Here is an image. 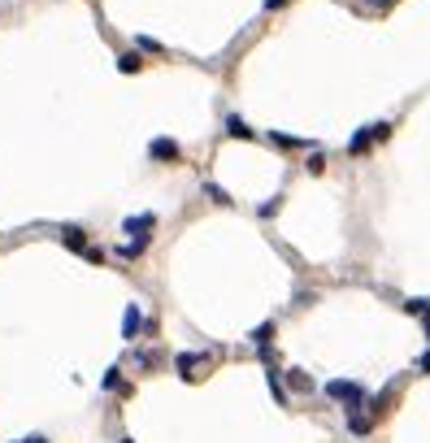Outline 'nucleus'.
<instances>
[{"instance_id":"nucleus-18","label":"nucleus","mask_w":430,"mask_h":443,"mask_svg":"<svg viewBox=\"0 0 430 443\" xmlns=\"http://www.w3.org/2000/svg\"><path fill=\"white\" fill-rule=\"evenodd\" d=\"M370 5H374V9H387V5H391V0H370Z\"/></svg>"},{"instance_id":"nucleus-21","label":"nucleus","mask_w":430,"mask_h":443,"mask_svg":"<svg viewBox=\"0 0 430 443\" xmlns=\"http://www.w3.org/2000/svg\"><path fill=\"white\" fill-rule=\"evenodd\" d=\"M122 443H130V439H122Z\"/></svg>"},{"instance_id":"nucleus-6","label":"nucleus","mask_w":430,"mask_h":443,"mask_svg":"<svg viewBox=\"0 0 430 443\" xmlns=\"http://www.w3.org/2000/svg\"><path fill=\"white\" fill-rule=\"evenodd\" d=\"M370 144H374V130H356L352 144H348V153H352V157H361V153H370Z\"/></svg>"},{"instance_id":"nucleus-8","label":"nucleus","mask_w":430,"mask_h":443,"mask_svg":"<svg viewBox=\"0 0 430 443\" xmlns=\"http://www.w3.org/2000/svg\"><path fill=\"white\" fill-rule=\"evenodd\" d=\"M191 370H200V356H191V352H183V356H178V374H183V379H196Z\"/></svg>"},{"instance_id":"nucleus-11","label":"nucleus","mask_w":430,"mask_h":443,"mask_svg":"<svg viewBox=\"0 0 430 443\" xmlns=\"http://www.w3.org/2000/svg\"><path fill=\"white\" fill-rule=\"evenodd\" d=\"M274 144H278V148H304V139H295V135H283V130H278V135H274Z\"/></svg>"},{"instance_id":"nucleus-14","label":"nucleus","mask_w":430,"mask_h":443,"mask_svg":"<svg viewBox=\"0 0 430 443\" xmlns=\"http://www.w3.org/2000/svg\"><path fill=\"white\" fill-rule=\"evenodd\" d=\"M374 130V139H391V122H378V126H370Z\"/></svg>"},{"instance_id":"nucleus-3","label":"nucleus","mask_w":430,"mask_h":443,"mask_svg":"<svg viewBox=\"0 0 430 443\" xmlns=\"http://www.w3.org/2000/svg\"><path fill=\"white\" fill-rule=\"evenodd\" d=\"M61 243H65V248H74V252H87V231H83V226H65Z\"/></svg>"},{"instance_id":"nucleus-10","label":"nucleus","mask_w":430,"mask_h":443,"mask_svg":"<svg viewBox=\"0 0 430 443\" xmlns=\"http://www.w3.org/2000/svg\"><path fill=\"white\" fill-rule=\"evenodd\" d=\"M270 335H274V322H266V326H257V331H252V339H257V348H266V343H270Z\"/></svg>"},{"instance_id":"nucleus-7","label":"nucleus","mask_w":430,"mask_h":443,"mask_svg":"<svg viewBox=\"0 0 430 443\" xmlns=\"http://www.w3.org/2000/svg\"><path fill=\"white\" fill-rule=\"evenodd\" d=\"M118 70H122V74H139V70H144V57H139V53H122V57H118Z\"/></svg>"},{"instance_id":"nucleus-15","label":"nucleus","mask_w":430,"mask_h":443,"mask_svg":"<svg viewBox=\"0 0 430 443\" xmlns=\"http://www.w3.org/2000/svg\"><path fill=\"white\" fill-rule=\"evenodd\" d=\"M404 309H409V313H418V318H422V313H426V309H430V300H409Z\"/></svg>"},{"instance_id":"nucleus-16","label":"nucleus","mask_w":430,"mask_h":443,"mask_svg":"<svg viewBox=\"0 0 430 443\" xmlns=\"http://www.w3.org/2000/svg\"><path fill=\"white\" fill-rule=\"evenodd\" d=\"M139 48H144V53H161V44H157V40H148V35H139Z\"/></svg>"},{"instance_id":"nucleus-17","label":"nucleus","mask_w":430,"mask_h":443,"mask_svg":"<svg viewBox=\"0 0 430 443\" xmlns=\"http://www.w3.org/2000/svg\"><path fill=\"white\" fill-rule=\"evenodd\" d=\"M422 322H426V339H430V309H426V313H422Z\"/></svg>"},{"instance_id":"nucleus-19","label":"nucleus","mask_w":430,"mask_h":443,"mask_svg":"<svg viewBox=\"0 0 430 443\" xmlns=\"http://www.w3.org/2000/svg\"><path fill=\"white\" fill-rule=\"evenodd\" d=\"M422 370H426V374H430V352H426V356H422Z\"/></svg>"},{"instance_id":"nucleus-13","label":"nucleus","mask_w":430,"mask_h":443,"mask_svg":"<svg viewBox=\"0 0 430 443\" xmlns=\"http://www.w3.org/2000/svg\"><path fill=\"white\" fill-rule=\"evenodd\" d=\"M205 191H209V200H218V205H230V196H226V191H222V187H213V183H209V187H205Z\"/></svg>"},{"instance_id":"nucleus-1","label":"nucleus","mask_w":430,"mask_h":443,"mask_svg":"<svg viewBox=\"0 0 430 443\" xmlns=\"http://www.w3.org/2000/svg\"><path fill=\"white\" fill-rule=\"evenodd\" d=\"M330 400H348V404H366V387L361 383H326Z\"/></svg>"},{"instance_id":"nucleus-2","label":"nucleus","mask_w":430,"mask_h":443,"mask_svg":"<svg viewBox=\"0 0 430 443\" xmlns=\"http://www.w3.org/2000/svg\"><path fill=\"white\" fill-rule=\"evenodd\" d=\"M148 153H153V161H178V144L174 139H153Z\"/></svg>"},{"instance_id":"nucleus-5","label":"nucleus","mask_w":430,"mask_h":443,"mask_svg":"<svg viewBox=\"0 0 430 443\" xmlns=\"http://www.w3.org/2000/svg\"><path fill=\"white\" fill-rule=\"evenodd\" d=\"M226 135H235V139H252L257 130H248V122H243V118H235V113H230V118H226Z\"/></svg>"},{"instance_id":"nucleus-12","label":"nucleus","mask_w":430,"mask_h":443,"mask_svg":"<svg viewBox=\"0 0 430 443\" xmlns=\"http://www.w3.org/2000/svg\"><path fill=\"white\" fill-rule=\"evenodd\" d=\"M270 391H274V400H287V391H283V379L270 370Z\"/></svg>"},{"instance_id":"nucleus-20","label":"nucleus","mask_w":430,"mask_h":443,"mask_svg":"<svg viewBox=\"0 0 430 443\" xmlns=\"http://www.w3.org/2000/svg\"><path fill=\"white\" fill-rule=\"evenodd\" d=\"M31 443H44V439H31Z\"/></svg>"},{"instance_id":"nucleus-9","label":"nucleus","mask_w":430,"mask_h":443,"mask_svg":"<svg viewBox=\"0 0 430 443\" xmlns=\"http://www.w3.org/2000/svg\"><path fill=\"white\" fill-rule=\"evenodd\" d=\"M287 379H291V387H295V391H313V379H309L304 370H291Z\"/></svg>"},{"instance_id":"nucleus-4","label":"nucleus","mask_w":430,"mask_h":443,"mask_svg":"<svg viewBox=\"0 0 430 443\" xmlns=\"http://www.w3.org/2000/svg\"><path fill=\"white\" fill-rule=\"evenodd\" d=\"M139 326H144V313H139V304H130V309H126V318H122V339H135V335H139Z\"/></svg>"}]
</instances>
